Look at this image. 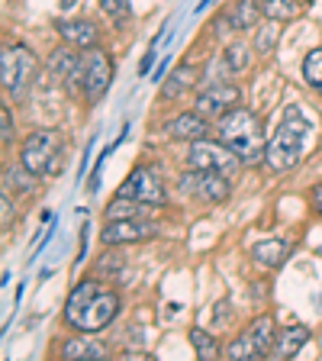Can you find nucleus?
Wrapping results in <instances>:
<instances>
[{
    "mask_svg": "<svg viewBox=\"0 0 322 361\" xmlns=\"http://www.w3.org/2000/svg\"><path fill=\"white\" fill-rule=\"evenodd\" d=\"M303 78L309 81V87H316L322 94V49H313L303 61Z\"/></svg>",
    "mask_w": 322,
    "mask_h": 361,
    "instance_id": "nucleus-25",
    "label": "nucleus"
},
{
    "mask_svg": "<svg viewBox=\"0 0 322 361\" xmlns=\"http://www.w3.org/2000/svg\"><path fill=\"white\" fill-rule=\"evenodd\" d=\"M306 342H309L306 326H287V329L278 332V342H274V352L271 355H278V358H293Z\"/></svg>",
    "mask_w": 322,
    "mask_h": 361,
    "instance_id": "nucleus-17",
    "label": "nucleus"
},
{
    "mask_svg": "<svg viewBox=\"0 0 322 361\" xmlns=\"http://www.w3.org/2000/svg\"><path fill=\"white\" fill-rule=\"evenodd\" d=\"M61 355L65 358H106V345L104 342H97L94 336H78V338H68L65 348H61Z\"/></svg>",
    "mask_w": 322,
    "mask_h": 361,
    "instance_id": "nucleus-19",
    "label": "nucleus"
},
{
    "mask_svg": "<svg viewBox=\"0 0 322 361\" xmlns=\"http://www.w3.org/2000/svg\"><path fill=\"white\" fill-rule=\"evenodd\" d=\"M0 135H4V145H10V139H13V116H10V106H0Z\"/></svg>",
    "mask_w": 322,
    "mask_h": 361,
    "instance_id": "nucleus-30",
    "label": "nucleus"
},
{
    "mask_svg": "<svg viewBox=\"0 0 322 361\" xmlns=\"http://www.w3.org/2000/svg\"><path fill=\"white\" fill-rule=\"evenodd\" d=\"M225 358H235V361H242V358H261V355H258V348H255V338H252V332H248V329L242 332L233 345L225 348Z\"/></svg>",
    "mask_w": 322,
    "mask_h": 361,
    "instance_id": "nucleus-24",
    "label": "nucleus"
},
{
    "mask_svg": "<svg viewBox=\"0 0 322 361\" xmlns=\"http://www.w3.org/2000/svg\"><path fill=\"white\" fill-rule=\"evenodd\" d=\"M184 161H187L190 171H223L229 178H235L242 158L233 149H225L223 142H203V139H197V142H190V152L184 155Z\"/></svg>",
    "mask_w": 322,
    "mask_h": 361,
    "instance_id": "nucleus-6",
    "label": "nucleus"
},
{
    "mask_svg": "<svg viewBox=\"0 0 322 361\" xmlns=\"http://www.w3.org/2000/svg\"><path fill=\"white\" fill-rule=\"evenodd\" d=\"M194 81H197V71H194V68H190V65H180L178 71L171 75V81H168L165 87H161V97H165V100L178 97L180 90H187Z\"/></svg>",
    "mask_w": 322,
    "mask_h": 361,
    "instance_id": "nucleus-21",
    "label": "nucleus"
},
{
    "mask_svg": "<svg viewBox=\"0 0 322 361\" xmlns=\"http://www.w3.org/2000/svg\"><path fill=\"white\" fill-rule=\"evenodd\" d=\"M84 59V71H81V90H84V97L94 104V100H100L106 94V87H110L113 81V61L110 55L104 52V49H87V52L81 55Z\"/></svg>",
    "mask_w": 322,
    "mask_h": 361,
    "instance_id": "nucleus-7",
    "label": "nucleus"
},
{
    "mask_svg": "<svg viewBox=\"0 0 322 361\" xmlns=\"http://www.w3.org/2000/svg\"><path fill=\"white\" fill-rule=\"evenodd\" d=\"M116 197H129V200H139V203H145V207H165V200H168L165 184H161V178H158L151 168H135L120 184Z\"/></svg>",
    "mask_w": 322,
    "mask_h": 361,
    "instance_id": "nucleus-8",
    "label": "nucleus"
},
{
    "mask_svg": "<svg viewBox=\"0 0 322 361\" xmlns=\"http://www.w3.org/2000/svg\"><path fill=\"white\" fill-rule=\"evenodd\" d=\"M313 207L322 213V184H316V188H313Z\"/></svg>",
    "mask_w": 322,
    "mask_h": 361,
    "instance_id": "nucleus-31",
    "label": "nucleus"
},
{
    "mask_svg": "<svg viewBox=\"0 0 322 361\" xmlns=\"http://www.w3.org/2000/svg\"><path fill=\"white\" fill-rule=\"evenodd\" d=\"M155 233H158L155 223H149V219H142V216L106 219L104 233H100V242H104L106 248H113V245H129V242H145Z\"/></svg>",
    "mask_w": 322,
    "mask_h": 361,
    "instance_id": "nucleus-9",
    "label": "nucleus"
},
{
    "mask_svg": "<svg viewBox=\"0 0 322 361\" xmlns=\"http://www.w3.org/2000/svg\"><path fill=\"white\" fill-rule=\"evenodd\" d=\"M261 4V13L268 16V20H274V23H287V20H293V16L300 13V0H258Z\"/></svg>",
    "mask_w": 322,
    "mask_h": 361,
    "instance_id": "nucleus-20",
    "label": "nucleus"
},
{
    "mask_svg": "<svg viewBox=\"0 0 322 361\" xmlns=\"http://www.w3.org/2000/svg\"><path fill=\"white\" fill-rule=\"evenodd\" d=\"M165 133L171 135V139H180V142H197V139H206L210 123H206V116H203L200 110H190V113L174 116V120L165 126Z\"/></svg>",
    "mask_w": 322,
    "mask_h": 361,
    "instance_id": "nucleus-12",
    "label": "nucleus"
},
{
    "mask_svg": "<svg viewBox=\"0 0 322 361\" xmlns=\"http://www.w3.org/2000/svg\"><path fill=\"white\" fill-rule=\"evenodd\" d=\"M0 213H4V229H10V226H13V216H16L13 200H10V188H4V197H0Z\"/></svg>",
    "mask_w": 322,
    "mask_h": 361,
    "instance_id": "nucleus-29",
    "label": "nucleus"
},
{
    "mask_svg": "<svg viewBox=\"0 0 322 361\" xmlns=\"http://www.w3.org/2000/svg\"><path fill=\"white\" fill-rule=\"evenodd\" d=\"M145 203L129 200V197H116V200L106 207V219H129V216H145Z\"/></svg>",
    "mask_w": 322,
    "mask_h": 361,
    "instance_id": "nucleus-22",
    "label": "nucleus"
},
{
    "mask_svg": "<svg viewBox=\"0 0 322 361\" xmlns=\"http://www.w3.org/2000/svg\"><path fill=\"white\" fill-rule=\"evenodd\" d=\"M242 100V90L235 84H213V87L197 94V110L203 116H225L229 110H235Z\"/></svg>",
    "mask_w": 322,
    "mask_h": 361,
    "instance_id": "nucleus-11",
    "label": "nucleus"
},
{
    "mask_svg": "<svg viewBox=\"0 0 322 361\" xmlns=\"http://www.w3.org/2000/svg\"><path fill=\"white\" fill-rule=\"evenodd\" d=\"M261 4L258 0H235L233 10L225 13V23L233 26V30H255L258 20H261Z\"/></svg>",
    "mask_w": 322,
    "mask_h": 361,
    "instance_id": "nucleus-16",
    "label": "nucleus"
},
{
    "mask_svg": "<svg viewBox=\"0 0 322 361\" xmlns=\"http://www.w3.org/2000/svg\"><path fill=\"white\" fill-rule=\"evenodd\" d=\"M36 75V55L23 45H4L0 52V81L10 97H23V90L30 87Z\"/></svg>",
    "mask_w": 322,
    "mask_h": 361,
    "instance_id": "nucleus-5",
    "label": "nucleus"
},
{
    "mask_svg": "<svg viewBox=\"0 0 322 361\" xmlns=\"http://www.w3.org/2000/svg\"><path fill=\"white\" fill-rule=\"evenodd\" d=\"M97 4L106 16H113V20H126L129 16V0H97Z\"/></svg>",
    "mask_w": 322,
    "mask_h": 361,
    "instance_id": "nucleus-27",
    "label": "nucleus"
},
{
    "mask_svg": "<svg viewBox=\"0 0 322 361\" xmlns=\"http://www.w3.org/2000/svg\"><path fill=\"white\" fill-rule=\"evenodd\" d=\"M248 61H252V52H248L245 42H233L225 49V65L233 68V71H245Z\"/></svg>",
    "mask_w": 322,
    "mask_h": 361,
    "instance_id": "nucleus-26",
    "label": "nucleus"
},
{
    "mask_svg": "<svg viewBox=\"0 0 322 361\" xmlns=\"http://www.w3.org/2000/svg\"><path fill=\"white\" fill-rule=\"evenodd\" d=\"M248 332H252V338H255V348L258 355H271L274 352V342H278V326H274V316L271 313H261L255 319V323L248 326Z\"/></svg>",
    "mask_w": 322,
    "mask_h": 361,
    "instance_id": "nucleus-18",
    "label": "nucleus"
},
{
    "mask_svg": "<svg viewBox=\"0 0 322 361\" xmlns=\"http://www.w3.org/2000/svg\"><path fill=\"white\" fill-rule=\"evenodd\" d=\"M61 149H65V135L58 129H36L26 135V142L20 149V165L32 174V178H45L58 168Z\"/></svg>",
    "mask_w": 322,
    "mask_h": 361,
    "instance_id": "nucleus-4",
    "label": "nucleus"
},
{
    "mask_svg": "<svg viewBox=\"0 0 322 361\" xmlns=\"http://www.w3.org/2000/svg\"><path fill=\"white\" fill-rule=\"evenodd\" d=\"M290 255V245L280 239H264V242H255L252 245V258H255L261 268H280Z\"/></svg>",
    "mask_w": 322,
    "mask_h": 361,
    "instance_id": "nucleus-15",
    "label": "nucleus"
},
{
    "mask_svg": "<svg viewBox=\"0 0 322 361\" xmlns=\"http://www.w3.org/2000/svg\"><path fill=\"white\" fill-rule=\"evenodd\" d=\"M300 4H309V0H300Z\"/></svg>",
    "mask_w": 322,
    "mask_h": 361,
    "instance_id": "nucleus-33",
    "label": "nucleus"
},
{
    "mask_svg": "<svg viewBox=\"0 0 322 361\" xmlns=\"http://www.w3.org/2000/svg\"><path fill=\"white\" fill-rule=\"evenodd\" d=\"M184 188L194 190L200 200L206 203H225L229 200V190H233V184H229V174L223 171H194V174H184Z\"/></svg>",
    "mask_w": 322,
    "mask_h": 361,
    "instance_id": "nucleus-10",
    "label": "nucleus"
},
{
    "mask_svg": "<svg viewBox=\"0 0 322 361\" xmlns=\"http://www.w3.org/2000/svg\"><path fill=\"white\" fill-rule=\"evenodd\" d=\"M58 36L75 49H94L97 45V26L90 20H61Z\"/></svg>",
    "mask_w": 322,
    "mask_h": 361,
    "instance_id": "nucleus-14",
    "label": "nucleus"
},
{
    "mask_svg": "<svg viewBox=\"0 0 322 361\" xmlns=\"http://www.w3.org/2000/svg\"><path fill=\"white\" fill-rule=\"evenodd\" d=\"M190 345H194V352L200 355V358H216L219 355V338L213 336V332H206V329L190 332Z\"/></svg>",
    "mask_w": 322,
    "mask_h": 361,
    "instance_id": "nucleus-23",
    "label": "nucleus"
},
{
    "mask_svg": "<svg viewBox=\"0 0 322 361\" xmlns=\"http://www.w3.org/2000/svg\"><path fill=\"white\" fill-rule=\"evenodd\" d=\"M120 297L106 290L100 281H81L65 300V319L81 332H100L116 319Z\"/></svg>",
    "mask_w": 322,
    "mask_h": 361,
    "instance_id": "nucleus-1",
    "label": "nucleus"
},
{
    "mask_svg": "<svg viewBox=\"0 0 322 361\" xmlns=\"http://www.w3.org/2000/svg\"><path fill=\"white\" fill-rule=\"evenodd\" d=\"M49 68H52V75L58 78L61 84L78 87V84H81V71H84V59L75 49H55L52 59H49Z\"/></svg>",
    "mask_w": 322,
    "mask_h": 361,
    "instance_id": "nucleus-13",
    "label": "nucleus"
},
{
    "mask_svg": "<svg viewBox=\"0 0 322 361\" xmlns=\"http://www.w3.org/2000/svg\"><path fill=\"white\" fill-rule=\"evenodd\" d=\"M306 133H309V123L303 120V113L297 106H287L280 126L274 129V139L264 149V165L271 171H290V168H297V161L303 155Z\"/></svg>",
    "mask_w": 322,
    "mask_h": 361,
    "instance_id": "nucleus-3",
    "label": "nucleus"
},
{
    "mask_svg": "<svg viewBox=\"0 0 322 361\" xmlns=\"http://www.w3.org/2000/svg\"><path fill=\"white\" fill-rule=\"evenodd\" d=\"M216 135H219V142H223L225 149H233L245 165L264 161V149H268L264 126L255 113L245 110V106H235V110H229L225 116H219Z\"/></svg>",
    "mask_w": 322,
    "mask_h": 361,
    "instance_id": "nucleus-2",
    "label": "nucleus"
},
{
    "mask_svg": "<svg viewBox=\"0 0 322 361\" xmlns=\"http://www.w3.org/2000/svg\"><path fill=\"white\" fill-rule=\"evenodd\" d=\"M58 7H65V10H75V7H78V0H58Z\"/></svg>",
    "mask_w": 322,
    "mask_h": 361,
    "instance_id": "nucleus-32",
    "label": "nucleus"
},
{
    "mask_svg": "<svg viewBox=\"0 0 322 361\" xmlns=\"http://www.w3.org/2000/svg\"><path fill=\"white\" fill-rule=\"evenodd\" d=\"M274 39H278V23L271 20L268 26H264L261 32H258V39H255V49H258V52H271V45H274Z\"/></svg>",
    "mask_w": 322,
    "mask_h": 361,
    "instance_id": "nucleus-28",
    "label": "nucleus"
},
{
    "mask_svg": "<svg viewBox=\"0 0 322 361\" xmlns=\"http://www.w3.org/2000/svg\"><path fill=\"white\" fill-rule=\"evenodd\" d=\"M319 252H322V248H319Z\"/></svg>",
    "mask_w": 322,
    "mask_h": 361,
    "instance_id": "nucleus-34",
    "label": "nucleus"
}]
</instances>
